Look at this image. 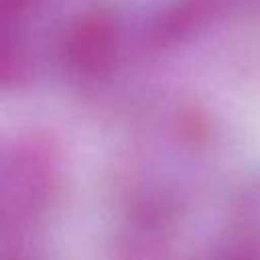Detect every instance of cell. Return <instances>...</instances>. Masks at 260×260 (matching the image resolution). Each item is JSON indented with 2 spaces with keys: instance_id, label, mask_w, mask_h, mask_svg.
Listing matches in <instances>:
<instances>
[{
  "instance_id": "obj_2",
  "label": "cell",
  "mask_w": 260,
  "mask_h": 260,
  "mask_svg": "<svg viewBox=\"0 0 260 260\" xmlns=\"http://www.w3.org/2000/svg\"><path fill=\"white\" fill-rule=\"evenodd\" d=\"M223 260H260V256H256V254H248V252H238V254L223 256Z\"/></svg>"
},
{
  "instance_id": "obj_1",
  "label": "cell",
  "mask_w": 260,
  "mask_h": 260,
  "mask_svg": "<svg viewBox=\"0 0 260 260\" xmlns=\"http://www.w3.org/2000/svg\"><path fill=\"white\" fill-rule=\"evenodd\" d=\"M114 49V28L100 16H85L67 32V59L79 69L102 67Z\"/></svg>"
}]
</instances>
